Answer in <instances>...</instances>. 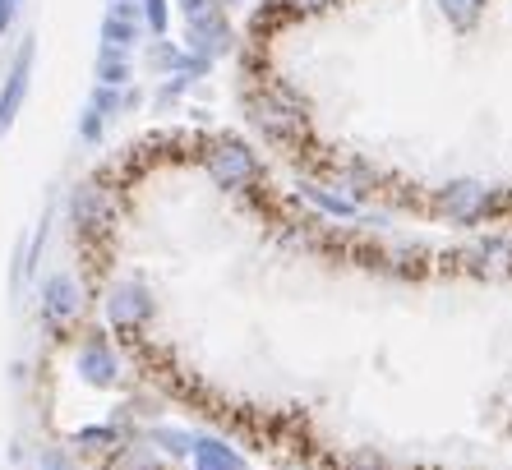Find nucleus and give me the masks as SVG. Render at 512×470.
I'll use <instances>...</instances> for the list:
<instances>
[{
    "label": "nucleus",
    "instance_id": "obj_1",
    "mask_svg": "<svg viewBox=\"0 0 512 470\" xmlns=\"http://www.w3.org/2000/svg\"><path fill=\"white\" fill-rule=\"evenodd\" d=\"M245 111H250L254 130H259L268 143H282V148H300L305 125H310L305 97H300L291 83H277V79L254 83L250 93H245Z\"/></svg>",
    "mask_w": 512,
    "mask_h": 470
},
{
    "label": "nucleus",
    "instance_id": "obj_2",
    "mask_svg": "<svg viewBox=\"0 0 512 470\" xmlns=\"http://www.w3.org/2000/svg\"><path fill=\"white\" fill-rule=\"evenodd\" d=\"M508 203L512 199H503L499 189L480 185V180H448V185L434 189L429 212L453 226H480V222H489V217H499Z\"/></svg>",
    "mask_w": 512,
    "mask_h": 470
},
{
    "label": "nucleus",
    "instance_id": "obj_3",
    "mask_svg": "<svg viewBox=\"0 0 512 470\" xmlns=\"http://www.w3.org/2000/svg\"><path fill=\"white\" fill-rule=\"evenodd\" d=\"M203 166H208V176H213L222 189H254L263 180L259 153H254L245 139H236V134H222L217 143H208Z\"/></svg>",
    "mask_w": 512,
    "mask_h": 470
},
{
    "label": "nucleus",
    "instance_id": "obj_4",
    "mask_svg": "<svg viewBox=\"0 0 512 470\" xmlns=\"http://www.w3.org/2000/svg\"><path fill=\"white\" fill-rule=\"evenodd\" d=\"M111 222H116V199H111L107 185H97V180H88V185H74L70 194V226L79 240H97V235H107Z\"/></svg>",
    "mask_w": 512,
    "mask_h": 470
},
{
    "label": "nucleus",
    "instance_id": "obj_5",
    "mask_svg": "<svg viewBox=\"0 0 512 470\" xmlns=\"http://www.w3.org/2000/svg\"><path fill=\"white\" fill-rule=\"evenodd\" d=\"M102 314H107V323L116 332H139L143 323L153 318V291H148L143 282H134V277H125V282H116L107 291Z\"/></svg>",
    "mask_w": 512,
    "mask_h": 470
},
{
    "label": "nucleus",
    "instance_id": "obj_6",
    "mask_svg": "<svg viewBox=\"0 0 512 470\" xmlns=\"http://www.w3.org/2000/svg\"><path fill=\"white\" fill-rule=\"evenodd\" d=\"M84 314V286L74 272H51L42 282V323L51 332H65L74 318Z\"/></svg>",
    "mask_w": 512,
    "mask_h": 470
},
{
    "label": "nucleus",
    "instance_id": "obj_7",
    "mask_svg": "<svg viewBox=\"0 0 512 470\" xmlns=\"http://www.w3.org/2000/svg\"><path fill=\"white\" fill-rule=\"evenodd\" d=\"M185 42H190V51L199 60H208V65H213L217 56H227V51L236 47V33H231L227 10L217 5V10L199 14V19H185Z\"/></svg>",
    "mask_w": 512,
    "mask_h": 470
},
{
    "label": "nucleus",
    "instance_id": "obj_8",
    "mask_svg": "<svg viewBox=\"0 0 512 470\" xmlns=\"http://www.w3.org/2000/svg\"><path fill=\"white\" fill-rule=\"evenodd\" d=\"M319 180H328L333 189H342L346 199H356V203H370L374 194H379V171H374L365 157H351V153H342V157H328V176H319Z\"/></svg>",
    "mask_w": 512,
    "mask_h": 470
},
{
    "label": "nucleus",
    "instance_id": "obj_9",
    "mask_svg": "<svg viewBox=\"0 0 512 470\" xmlns=\"http://www.w3.org/2000/svg\"><path fill=\"white\" fill-rule=\"evenodd\" d=\"M300 194H305V203H310V208H319L323 217H333V222H365V226H383V217L365 212V203L346 199L342 189H333L328 180H305V185H300Z\"/></svg>",
    "mask_w": 512,
    "mask_h": 470
},
{
    "label": "nucleus",
    "instance_id": "obj_10",
    "mask_svg": "<svg viewBox=\"0 0 512 470\" xmlns=\"http://www.w3.org/2000/svg\"><path fill=\"white\" fill-rule=\"evenodd\" d=\"M74 369L84 374V383H93V388H111L120 378V355L116 346H111L102 332H93V337L79 341V351H74Z\"/></svg>",
    "mask_w": 512,
    "mask_h": 470
},
{
    "label": "nucleus",
    "instance_id": "obj_11",
    "mask_svg": "<svg viewBox=\"0 0 512 470\" xmlns=\"http://www.w3.org/2000/svg\"><path fill=\"white\" fill-rule=\"evenodd\" d=\"M148 70L171 74V79H199V74H208V60H199L190 47H176V42L157 37L153 47H148Z\"/></svg>",
    "mask_w": 512,
    "mask_h": 470
},
{
    "label": "nucleus",
    "instance_id": "obj_12",
    "mask_svg": "<svg viewBox=\"0 0 512 470\" xmlns=\"http://www.w3.org/2000/svg\"><path fill=\"white\" fill-rule=\"evenodd\" d=\"M28 74H33V47L24 42V51L14 56V70L10 79H5V88H0V134L10 130L14 120H19V111H24V97H28Z\"/></svg>",
    "mask_w": 512,
    "mask_h": 470
},
{
    "label": "nucleus",
    "instance_id": "obj_13",
    "mask_svg": "<svg viewBox=\"0 0 512 470\" xmlns=\"http://www.w3.org/2000/svg\"><path fill=\"white\" fill-rule=\"evenodd\" d=\"M476 272H512V240L508 235H485L462 254Z\"/></svg>",
    "mask_w": 512,
    "mask_h": 470
},
{
    "label": "nucleus",
    "instance_id": "obj_14",
    "mask_svg": "<svg viewBox=\"0 0 512 470\" xmlns=\"http://www.w3.org/2000/svg\"><path fill=\"white\" fill-rule=\"evenodd\" d=\"M194 470H245V457L236 447H227L222 438H194V452H190Z\"/></svg>",
    "mask_w": 512,
    "mask_h": 470
},
{
    "label": "nucleus",
    "instance_id": "obj_15",
    "mask_svg": "<svg viewBox=\"0 0 512 470\" xmlns=\"http://www.w3.org/2000/svg\"><path fill=\"white\" fill-rule=\"evenodd\" d=\"M111 470H167V461L148 438H130L111 452Z\"/></svg>",
    "mask_w": 512,
    "mask_h": 470
},
{
    "label": "nucleus",
    "instance_id": "obj_16",
    "mask_svg": "<svg viewBox=\"0 0 512 470\" xmlns=\"http://www.w3.org/2000/svg\"><path fill=\"white\" fill-rule=\"evenodd\" d=\"M143 42V24L139 19H102V51H111V56H130L134 47Z\"/></svg>",
    "mask_w": 512,
    "mask_h": 470
},
{
    "label": "nucleus",
    "instance_id": "obj_17",
    "mask_svg": "<svg viewBox=\"0 0 512 470\" xmlns=\"http://www.w3.org/2000/svg\"><path fill=\"white\" fill-rule=\"evenodd\" d=\"M194 429H180V424H153L148 429V443L162 452V457H171V461H185L194 452Z\"/></svg>",
    "mask_w": 512,
    "mask_h": 470
},
{
    "label": "nucleus",
    "instance_id": "obj_18",
    "mask_svg": "<svg viewBox=\"0 0 512 470\" xmlns=\"http://www.w3.org/2000/svg\"><path fill=\"white\" fill-rule=\"evenodd\" d=\"M134 79L130 56H111V51H97V83L102 88H125Z\"/></svg>",
    "mask_w": 512,
    "mask_h": 470
},
{
    "label": "nucleus",
    "instance_id": "obj_19",
    "mask_svg": "<svg viewBox=\"0 0 512 470\" xmlns=\"http://www.w3.org/2000/svg\"><path fill=\"white\" fill-rule=\"evenodd\" d=\"M434 5H439V14L457 28V33L476 28L480 24V10H485V0H434Z\"/></svg>",
    "mask_w": 512,
    "mask_h": 470
},
{
    "label": "nucleus",
    "instance_id": "obj_20",
    "mask_svg": "<svg viewBox=\"0 0 512 470\" xmlns=\"http://www.w3.org/2000/svg\"><path fill=\"white\" fill-rule=\"evenodd\" d=\"M74 447H88V452H116L120 429L116 424H84V429H74Z\"/></svg>",
    "mask_w": 512,
    "mask_h": 470
},
{
    "label": "nucleus",
    "instance_id": "obj_21",
    "mask_svg": "<svg viewBox=\"0 0 512 470\" xmlns=\"http://www.w3.org/2000/svg\"><path fill=\"white\" fill-rule=\"evenodd\" d=\"M139 24H143V33L167 37V24H171L167 0H139Z\"/></svg>",
    "mask_w": 512,
    "mask_h": 470
},
{
    "label": "nucleus",
    "instance_id": "obj_22",
    "mask_svg": "<svg viewBox=\"0 0 512 470\" xmlns=\"http://www.w3.org/2000/svg\"><path fill=\"white\" fill-rule=\"evenodd\" d=\"M102 134H107V116H102V111H93V106H84V116H79V139H84L88 148H97V143H102Z\"/></svg>",
    "mask_w": 512,
    "mask_h": 470
},
{
    "label": "nucleus",
    "instance_id": "obj_23",
    "mask_svg": "<svg viewBox=\"0 0 512 470\" xmlns=\"http://www.w3.org/2000/svg\"><path fill=\"white\" fill-rule=\"evenodd\" d=\"M337 0H268V14H319Z\"/></svg>",
    "mask_w": 512,
    "mask_h": 470
},
{
    "label": "nucleus",
    "instance_id": "obj_24",
    "mask_svg": "<svg viewBox=\"0 0 512 470\" xmlns=\"http://www.w3.org/2000/svg\"><path fill=\"white\" fill-rule=\"evenodd\" d=\"M346 470H393V461L374 452V447H356L351 457H346Z\"/></svg>",
    "mask_w": 512,
    "mask_h": 470
},
{
    "label": "nucleus",
    "instance_id": "obj_25",
    "mask_svg": "<svg viewBox=\"0 0 512 470\" xmlns=\"http://www.w3.org/2000/svg\"><path fill=\"white\" fill-rule=\"evenodd\" d=\"M190 83L194 79H167L162 88H157V106H171L176 97H185V93H190Z\"/></svg>",
    "mask_w": 512,
    "mask_h": 470
},
{
    "label": "nucleus",
    "instance_id": "obj_26",
    "mask_svg": "<svg viewBox=\"0 0 512 470\" xmlns=\"http://www.w3.org/2000/svg\"><path fill=\"white\" fill-rule=\"evenodd\" d=\"M176 5H180V14H185V19H199V14L217 10V0H176Z\"/></svg>",
    "mask_w": 512,
    "mask_h": 470
},
{
    "label": "nucleus",
    "instance_id": "obj_27",
    "mask_svg": "<svg viewBox=\"0 0 512 470\" xmlns=\"http://www.w3.org/2000/svg\"><path fill=\"white\" fill-rule=\"evenodd\" d=\"M111 19H139V0H107Z\"/></svg>",
    "mask_w": 512,
    "mask_h": 470
},
{
    "label": "nucleus",
    "instance_id": "obj_28",
    "mask_svg": "<svg viewBox=\"0 0 512 470\" xmlns=\"http://www.w3.org/2000/svg\"><path fill=\"white\" fill-rule=\"evenodd\" d=\"M19 5H24V0H0V33H5V28L14 24V14H19Z\"/></svg>",
    "mask_w": 512,
    "mask_h": 470
},
{
    "label": "nucleus",
    "instance_id": "obj_29",
    "mask_svg": "<svg viewBox=\"0 0 512 470\" xmlns=\"http://www.w3.org/2000/svg\"><path fill=\"white\" fill-rule=\"evenodd\" d=\"M217 5H245V0H217Z\"/></svg>",
    "mask_w": 512,
    "mask_h": 470
}]
</instances>
